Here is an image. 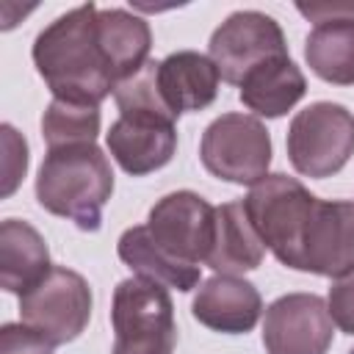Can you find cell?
Segmentation results:
<instances>
[{
    "instance_id": "cell-21",
    "label": "cell",
    "mask_w": 354,
    "mask_h": 354,
    "mask_svg": "<svg viewBox=\"0 0 354 354\" xmlns=\"http://www.w3.org/2000/svg\"><path fill=\"white\" fill-rule=\"evenodd\" d=\"M41 136L47 149L69 144H91L100 136V108L66 100H53L41 116Z\"/></svg>"
},
{
    "instance_id": "cell-8",
    "label": "cell",
    "mask_w": 354,
    "mask_h": 354,
    "mask_svg": "<svg viewBox=\"0 0 354 354\" xmlns=\"http://www.w3.org/2000/svg\"><path fill=\"white\" fill-rule=\"evenodd\" d=\"M207 55L216 64L221 80L241 86L243 77L266 61L288 55L285 33L279 22L263 11H235L210 36Z\"/></svg>"
},
{
    "instance_id": "cell-23",
    "label": "cell",
    "mask_w": 354,
    "mask_h": 354,
    "mask_svg": "<svg viewBox=\"0 0 354 354\" xmlns=\"http://www.w3.org/2000/svg\"><path fill=\"white\" fill-rule=\"evenodd\" d=\"M0 130H3V149H6V158H3V171H6L3 196H11L14 188L19 185V180L28 171V144L11 124H3Z\"/></svg>"
},
{
    "instance_id": "cell-24",
    "label": "cell",
    "mask_w": 354,
    "mask_h": 354,
    "mask_svg": "<svg viewBox=\"0 0 354 354\" xmlns=\"http://www.w3.org/2000/svg\"><path fill=\"white\" fill-rule=\"evenodd\" d=\"M53 343L33 332L30 326L19 324H3L0 329V354H53Z\"/></svg>"
},
{
    "instance_id": "cell-3",
    "label": "cell",
    "mask_w": 354,
    "mask_h": 354,
    "mask_svg": "<svg viewBox=\"0 0 354 354\" xmlns=\"http://www.w3.org/2000/svg\"><path fill=\"white\" fill-rule=\"evenodd\" d=\"M315 205L318 196L310 194L296 177H288L282 171L257 180L243 199V210L263 246L271 249V254L282 266L296 271L301 268L304 235Z\"/></svg>"
},
{
    "instance_id": "cell-11",
    "label": "cell",
    "mask_w": 354,
    "mask_h": 354,
    "mask_svg": "<svg viewBox=\"0 0 354 354\" xmlns=\"http://www.w3.org/2000/svg\"><path fill=\"white\" fill-rule=\"evenodd\" d=\"M111 158L133 177L152 174L163 169L177 149V127L169 119L130 113L119 116L105 133Z\"/></svg>"
},
{
    "instance_id": "cell-18",
    "label": "cell",
    "mask_w": 354,
    "mask_h": 354,
    "mask_svg": "<svg viewBox=\"0 0 354 354\" xmlns=\"http://www.w3.org/2000/svg\"><path fill=\"white\" fill-rule=\"evenodd\" d=\"M94 28L100 47L119 80L136 75L149 61L152 30L144 17L124 8H100Z\"/></svg>"
},
{
    "instance_id": "cell-13",
    "label": "cell",
    "mask_w": 354,
    "mask_h": 354,
    "mask_svg": "<svg viewBox=\"0 0 354 354\" xmlns=\"http://www.w3.org/2000/svg\"><path fill=\"white\" fill-rule=\"evenodd\" d=\"M194 318L221 335H246L263 313L260 290L243 277L216 274L205 279L191 301Z\"/></svg>"
},
{
    "instance_id": "cell-20",
    "label": "cell",
    "mask_w": 354,
    "mask_h": 354,
    "mask_svg": "<svg viewBox=\"0 0 354 354\" xmlns=\"http://www.w3.org/2000/svg\"><path fill=\"white\" fill-rule=\"evenodd\" d=\"M304 58L321 80L354 86V19L315 25L304 41Z\"/></svg>"
},
{
    "instance_id": "cell-4",
    "label": "cell",
    "mask_w": 354,
    "mask_h": 354,
    "mask_svg": "<svg viewBox=\"0 0 354 354\" xmlns=\"http://www.w3.org/2000/svg\"><path fill=\"white\" fill-rule=\"evenodd\" d=\"M111 354H174L177 324L166 285L144 277L122 279L111 301Z\"/></svg>"
},
{
    "instance_id": "cell-25",
    "label": "cell",
    "mask_w": 354,
    "mask_h": 354,
    "mask_svg": "<svg viewBox=\"0 0 354 354\" xmlns=\"http://www.w3.org/2000/svg\"><path fill=\"white\" fill-rule=\"evenodd\" d=\"M307 19H313L315 25L321 22H335V19H354V3H299L296 6Z\"/></svg>"
},
{
    "instance_id": "cell-1",
    "label": "cell",
    "mask_w": 354,
    "mask_h": 354,
    "mask_svg": "<svg viewBox=\"0 0 354 354\" xmlns=\"http://www.w3.org/2000/svg\"><path fill=\"white\" fill-rule=\"evenodd\" d=\"M97 6L83 3L53 19L33 41V66L53 100L97 105L113 94L119 77L97 39Z\"/></svg>"
},
{
    "instance_id": "cell-22",
    "label": "cell",
    "mask_w": 354,
    "mask_h": 354,
    "mask_svg": "<svg viewBox=\"0 0 354 354\" xmlns=\"http://www.w3.org/2000/svg\"><path fill=\"white\" fill-rule=\"evenodd\" d=\"M326 307H329L335 326L346 335H354V268L332 279Z\"/></svg>"
},
{
    "instance_id": "cell-12",
    "label": "cell",
    "mask_w": 354,
    "mask_h": 354,
    "mask_svg": "<svg viewBox=\"0 0 354 354\" xmlns=\"http://www.w3.org/2000/svg\"><path fill=\"white\" fill-rule=\"evenodd\" d=\"M348 268H354V202L318 199L304 235L299 271L335 279Z\"/></svg>"
},
{
    "instance_id": "cell-9",
    "label": "cell",
    "mask_w": 354,
    "mask_h": 354,
    "mask_svg": "<svg viewBox=\"0 0 354 354\" xmlns=\"http://www.w3.org/2000/svg\"><path fill=\"white\" fill-rule=\"evenodd\" d=\"M213 230L216 207L196 191H171L160 196L147 216V232L152 243L185 266H199L207 260Z\"/></svg>"
},
{
    "instance_id": "cell-6",
    "label": "cell",
    "mask_w": 354,
    "mask_h": 354,
    "mask_svg": "<svg viewBox=\"0 0 354 354\" xmlns=\"http://www.w3.org/2000/svg\"><path fill=\"white\" fill-rule=\"evenodd\" d=\"M199 158L213 177L238 185H254L268 174L271 136L257 116L221 113L205 127Z\"/></svg>"
},
{
    "instance_id": "cell-10",
    "label": "cell",
    "mask_w": 354,
    "mask_h": 354,
    "mask_svg": "<svg viewBox=\"0 0 354 354\" xmlns=\"http://www.w3.org/2000/svg\"><path fill=\"white\" fill-rule=\"evenodd\" d=\"M335 337L329 307L315 293H285L266 307V354H326Z\"/></svg>"
},
{
    "instance_id": "cell-5",
    "label": "cell",
    "mask_w": 354,
    "mask_h": 354,
    "mask_svg": "<svg viewBox=\"0 0 354 354\" xmlns=\"http://www.w3.org/2000/svg\"><path fill=\"white\" fill-rule=\"evenodd\" d=\"M288 158L304 177H332L354 155V113L340 102H313L290 119Z\"/></svg>"
},
{
    "instance_id": "cell-7",
    "label": "cell",
    "mask_w": 354,
    "mask_h": 354,
    "mask_svg": "<svg viewBox=\"0 0 354 354\" xmlns=\"http://www.w3.org/2000/svg\"><path fill=\"white\" fill-rule=\"evenodd\" d=\"M19 318L53 346L72 343L88 326L91 288L77 271L53 266L28 293L19 296Z\"/></svg>"
},
{
    "instance_id": "cell-19",
    "label": "cell",
    "mask_w": 354,
    "mask_h": 354,
    "mask_svg": "<svg viewBox=\"0 0 354 354\" xmlns=\"http://www.w3.org/2000/svg\"><path fill=\"white\" fill-rule=\"evenodd\" d=\"M116 252H119V260L136 271V277H144V279H155L166 288H174L180 293H188L199 285V266H185V263H177L174 257H169L166 252H160L149 232H147V224H136L130 230L122 232L119 243H116Z\"/></svg>"
},
{
    "instance_id": "cell-16",
    "label": "cell",
    "mask_w": 354,
    "mask_h": 354,
    "mask_svg": "<svg viewBox=\"0 0 354 354\" xmlns=\"http://www.w3.org/2000/svg\"><path fill=\"white\" fill-rule=\"evenodd\" d=\"M50 249L41 232L19 218L0 224V285L8 293H28L50 271Z\"/></svg>"
},
{
    "instance_id": "cell-17",
    "label": "cell",
    "mask_w": 354,
    "mask_h": 354,
    "mask_svg": "<svg viewBox=\"0 0 354 354\" xmlns=\"http://www.w3.org/2000/svg\"><path fill=\"white\" fill-rule=\"evenodd\" d=\"M307 91L304 72L290 61V55L274 58L252 69L241 83V102L266 119L285 116Z\"/></svg>"
},
{
    "instance_id": "cell-2",
    "label": "cell",
    "mask_w": 354,
    "mask_h": 354,
    "mask_svg": "<svg viewBox=\"0 0 354 354\" xmlns=\"http://www.w3.org/2000/svg\"><path fill=\"white\" fill-rule=\"evenodd\" d=\"M111 194L113 171L97 141L47 149L36 174V199L47 213L69 218L86 232H97Z\"/></svg>"
},
{
    "instance_id": "cell-15",
    "label": "cell",
    "mask_w": 354,
    "mask_h": 354,
    "mask_svg": "<svg viewBox=\"0 0 354 354\" xmlns=\"http://www.w3.org/2000/svg\"><path fill=\"white\" fill-rule=\"evenodd\" d=\"M266 246L260 235L254 232L243 202H224L216 207V230H213V246L205 260L207 268L227 277H241L246 271H254L263 263Z\"/></svg>"
},
{
    "instance_id": "cell-14",
    "label": "cell",
    "mask_w": 354,
    "mask_h": 354,
    "mask_svg": "<svg viewBox=\"0 0 354 354\" xmlns=\"http://www.w3.org/2000/svg\"><path fill=\"white\" fill-rule=\"evenodd\" d=\"M218 69L210 55L196 50H177L158 61V88L174 116L207 108L218 94Z\"/></svg>"
}]
</instances>
